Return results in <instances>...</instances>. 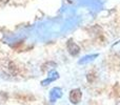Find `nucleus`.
I'll return each mask as SVG.
<instances>
[{
	"label": "nucleus",
	"mask_w": 120,
	"mask_h": 105,
	"mask_svg": "<svg viewBox=\"0 0 120 105\" xmlns=\"http://www.w3.org/2000/svg\"><path fill=\"white\" fill-rule=\"evenodd\" d=\"M70 101L73 104H78L81 101V98H82V91L79 88H74L71 91L70 93Z\"/></svg>",
	"instance_id": "1"
},
{
	"label": "nucleus",
	"mask_w": 120,
	"mask_h": 105,
	"mask_svg": "<svg viewBox=\"0 0 120 105\" xmlns=\"http://www.w3.org/2000/svg\"><path fill=\"white\" fill-rule=\"evenodd\" d=\"M66 48H68L70 55L74 56V57H75V56H77L79 53H80V47H79V45L75 43L72 39H70L68 41V43H66Z\"/></svg>",
	"instance_id": "2"
},
{
	"label": "nucleus",
	"mask_w": 120,
	"mask_h": 105,
	"mask_svg": "<svg viewBox=\"0 0 120 105\" xmlns=\"http://www.w3.org/2000/svg\"><path fill=\"white\" fill-rule=\"evenodd\" d=\"M61 97H62L61 88H59V87H54V88L51 91V93H50V100L52 102L57 101V100L60 99Z\"/></svg>",
	"instance_id": "3"
},
{
	"label": "nucleus",
	"mask_w": 120,
	"mask_h": 105,
	"mask_svg": "<svg viewBox=\"0 0 120 105\" xmlns=\"http://www.w3.org/2000/svg\"><path fill=\"white\" fill-rule=\"evenodd\" d=\"M58 77H59L58 72H54V70H51V72H49V78L46 79V80L42 81L41 84L43 85V86H45V85H48L49 83H51V82H53V81H55L56 79H58Z\"/></svg>",
	"instance_id": "4"
},
{
	"label": "nucleus",
	"mask_w": 120,
	"mask_h": 105,
	"mask_svg": "<svg viewBox=\"0 0 120 105\" xmlns=\"http://www.w3.org/2000/svg\"><path fill=\"white\" fill-rule=\"evenodd\" d=\"M98 55L96 54V55H92V56H86V57H84L82 60H80L79 61V63L80 64H84V63H87V62L92 61V60H94V58H97Z\"/></svg>",
	"instance_id": "5"
},
{
	"label": "nucleus",
	"mask_w": 120,
	"mask_h": 105,
	"mask_svg": "<svg viewBox=\"0 0 120 105\" xmlns=\"http://www.w3.org/2000/svg\"><path fill=\"white\" fill-rule=\"evenodd\" d=\"M8 1H10V0H0V3H1V4H5V3H8Z\"/></svg>",
	"instance_id": "6"
},
{
	"label": "nucleus",
	"mask_w": 120,
	"mask_h": 105,
	"mask_svg": "<svg viewBox=\"0 0 120 105\" xmlns=\"http://www.w3.org/2000/svg\"><path fill=\"white\" fill-rule=\"evenodd\" d=\"M0 105H1V103H0Z\"/></svg>",
	"instance_id": "7"
}]
</instances>
